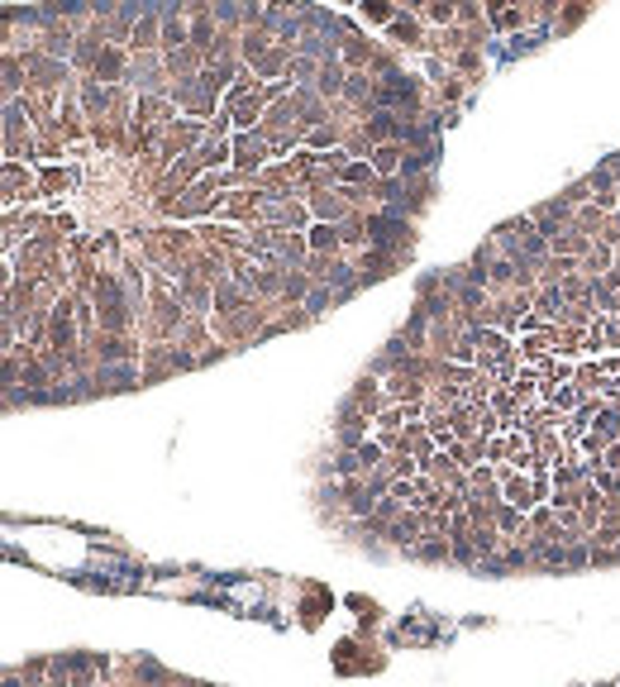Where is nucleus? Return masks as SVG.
<instances>
[{
	"mask_svg": "<svg viewBox=\"0 0 620 687\" xmlns=\"http://www.w3.org/2000/svg\"><path fill=\"white\" fill-rule=\"evenodd\" d=\"M415 554H420L425 563H439V559H448V544H420Z\"/></svg>",
	"mask_w": 620,
	"mask_h": 687,
	"instance_id": "obj_1",
	"label": "nucleus"
},
{
	"mask_svg": "<svg viewBox=\"0 0 620 687\" xmlns=\"http://www.w3.org/2000/svg\"><path fill=\"white\" fill-rule=\"evenodd\" d=\"M330 243H334V229H330V224L310 229V248H330Z\"/></svg>",
	"mask_w": 620,
	"mask_h": 687,
	"instance_id": "obj_2",
	"label": "nucleus"
},
{
	"mask_svg": "<svg viewBox=\"0 0 620 687\" xmlns=\"http://www.w3.org/2000/svg\"><path fill=\"white\" fill-rule=\"evenodd\" d=\"M377 167H382V172H392V167H396V153H392V148H382V153H377Z\"/></svg>",
	"mask_w": 620,
	"mask_h": 687,
	"instance_id": "obj_3",
	"label": "nucleus"
},
{
	"mask_svg": "<svg viewBox=\"0 0 620 687\" xmlns=\"http://www.w3.org/2000/svg\"><path fill=\"white\" fill-rule=\"evenodd\" d=\"M601 687H611V683H601Z\"/></svg>",
	"mask_w": 620,
	"mask_h": 687,
	"instance_id": "obj_4",
	"label": "nucleus"
}]
</instances>
